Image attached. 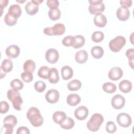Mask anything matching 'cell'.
<instances>
[{
    "label": "cell",
    "instance_id": "6da1fadb",
    "mask_svg": "<svg viewBox=\"0 0 134 134\" xmlns=\"http://www.w3.org/2000/svg\"><path fill=\"white\" fill-rule=\"evenodd\" d=\"M27 118L31 124L35 127H40L43 123V118L39 110L35 107H30L27 112Z\"/></svg>",
    "mask_w": 134,
    "mask_h": 134
},
{
    "label": "cell",
    "instance_id": "7a4b0ae2",
    "mask_svg": "<svg viewBox=\"0 0 134 134\" xmlns=\"http://www.w3.org/2000/svg\"><path fill=\"white\" fill-rule=\"evenodd\" d=\"M103 116L100 114L95 113L91 116V118L87 122V128L91 131H97L103 123Z\"/></svg>",
    "mask_w": 134,
    "mask_h": 134
},
{
    "label": "cell",
    "instance_id": "3957f363",
    "mask_svg": "<svg viewBox=\"0 0 134 134\" xmlns=\"http://www.w3.org/2000/svg\"><path fill=\"white\" fill-rule=\"evenodd\" d=\"M7 96L8 99L12 102L14 108L16 110H20L21 109L23 100L18 91L13 89L9 90L7 93Z\"/></svg>",
    "mask_w": 134,
    "mask_h": 134
},
{
    "label": "cell",
    "instance_id": "277c9868",
    "mask_svg": "<svg viewBox=\"0 0 134 134\" xmlns=\"http://www.w3.org/2000/svg\"><path fill=\"white\" fill-rule=\"evenodd\" d=\"M126 40L124 36H118L111 40L109 42V48L114 52H119L125 45Z\"/></svg>",
    "mask_w": 134,
    "mask_h": 134
},
{
    "label": "cell",
    "instance_id": "5b68a950",
    "mask_svg": "<svg viewBox=\"0 0 134 134\" xmlns=\"http://www.w3.org/2000/svg\"><path fill=\"white\" fill-rule=\"evenodd\" d=\"M65 31V27L62 23H57L53 27H49L43 29V32L45 35L48 36H61Z\"/></svg>",
    "mask_w": 134,
    "mask_h": 134
},
{
    "label": "cell",
    "instance_id": "8992f818",
    "mask_svg": "<svg viewBox=\"0 0 134 134\" xmlns=\"http://www.w3.org/2000/svg\"><path fill=\"white\" fill-rule=\"evenodd\" d=\"M88 2L90 4L88 6V11L91 14L96 15L102 13L105 9L102 0H90Z\"/></svg>",
    "mask_w": 134,
    "mask_h": 134
},
{
    "label": "cell",
    "instance_id": "52a82bcc",
    "mask_svg": "<svg viewBox=\"0 0 134 134\" xmlns=\"http://www.w3.org/2000/svg\"><path fill=\"white\" fill-rule=\"evenodd\" d=\"M116 121L121 127L127 128L131 125L132 119L129 114L125 113H121L117 115Z\"/></svg>",
    "mask_w": 134,
    "mask_h": 134
},
{
    "label": "cell",
    "instance_id": "ba28073f",
    "mask_svg": "<svg viewBox=\"0 0 134 134\" xmlns=\"http://www.w3.org/2000/svg\"><path fill=\"white\" fill-rule=\"evenodd\" d=\"M59 58V52L55 49L50 48L47 50L45 54L46 60L50 63H55Z\"/></svg>",
    "mask_w": 134,
    "mask_h": 134
},
{
    "label": "cell",
    "instance_id": "9c48e42d",
    "mask_svg": "<svg viewBox=\"0 0 134 134\" xmlns=\"http://www.w3.org/2000/svg\"><path fill=\"white\" fill-rule=\"evenodd\" d=\"M112 107L115 109L122 108L125 104V99L124 96L120 94H116L114 96L111 100Z\"/></svg>",
    "mask_w": 134,
    "mask_h": 134
},
{
    "label": "cell",
    "instance_id": "30bf717a",
    "mask_svg": "<svg viewBox=\"0 0 134 134\" xmlns=\"http://www.w3.org/2000/svg\"><path fill=\"white\" fill-rule=\"evenodd\" d=\"M123 75L122 70L118 66L113 67L108 72V76L112 81H118Z\"/></svg>",
    "mask_w": 134,
    "mask_h": 134
},
{
    "label": "cell",
    "instance_id": "8fae6325",
    "mask_svg": "<svg viewBox=\"0 0 134 134\" xmlns=\"http://www.w3.org/2000/svg\"><path fill=\"white\" fill-rule=\"evenodd\" d=\"M60 98L59 92L55 89H51L47 91L45 95L46 100L51 104L57 103Z\"/></svg>",
    "mask_w": 134,
    "mask_h": 134
},
{
    "label": "cell",
    "instance_id": "7c38bea8",
    "mask_svg": "<svg viewBox=\"0 0 134 134\" xmlns=\"http://www.w3.org/2000/svg\"><path fill=\"white\" fill-rule=\"evenodd\" d=\"M88 110L84 106L78 107L74 111V116L76 119L80 120L85 119L88 115Z\"/></svg>",
    "mask_w": 134,
    "mask_h": 134
},
{
    "label": "cell",
    "instance_id": "4fadbf2b",
    "mask_svg": "<svg viewBox=\"0 0 134 134\" xmlns=\"http://www.w3.org/2000/svg\"><path fill=\"white\" fill-rule=\"evenodd\" d=\"M5 53L6 55L9 58H16L19 55L20 48L18 46L12 44L6 48Z\"/></svg>",
    "mask_w": 134,
    "mask_h": 134
},
{
    "label": "cell",
    "instance_id": "5bb4252c",
    "mask_svg": "<svg viewBox=\"0 0 134 134\" xmlns=\"http://www.w3.org/2000/svg\"><path fill=\"white\" fill-rule=\"evenodd\" d=\"M116 16L120 20L125 21L127 20L130 16V11L128 8L120 7L117 10Z\"/></svg>",
    "mask_w": 134,
    "mask_h": 134
},
{
    "label": "cell",
    "instance_id": "9a60e30c",
    "mask_svg": "<svg viewBox=\"0 0 134 134\" xmlns=\"http://www.w3.org/2000/svg\"><path fill=\"white\" fill-rule=\"evenodd\" d=\"M107 20L106 17L102 13L95 15L94 17V24L98 27H104L107 24Z\"/></svg>",
    "mask_w": 134,
    "mask_h": 134
},
{
    "label": "cell",
    "instance_id": "2e32d148",
    "mask_svg": "<svg viewBox=\"0 0 134 134\" xmlns=\"http://www.w3.org/2000/svg\"><path fill=\"white\" fill-rule=\"evenodd\" d=\"M88 59V54L85 50H80L75 54V61L80 64L84 63Z\"/></svg>",
    "mask_w": 134,
    "mask_h": 134
},
{
    "label": "cell",
    "instance_id": "e0dca14e",
    "mask_svg": "<svg viewBox=\"0 0 134 134\" xmlns=\"http://www.w3.org/2000/svg\"><path fill=\"white\" fill-rule=\"evenodd\" d=\"M25 9L28 15H34L39 10V5L35 4L31 1L28 2L25 5Z\"/></svg>",
    "mask_w": 134,
    "mask_h": 134
},
{
    "label": "cell",
    "instance_id": "ac0fdd59",
    "mask_svg": "<svg viewBox=\"0 0 134 134\" xmlns=\"http://www.w3.org/2000/svg\"><path fill=\"white\" fill-rule=\"evenodd\" d=\"M81 102V97L77 94H69L66 98L67 104L71 106H75L79 104Z\"/></svg>",
    "mask_w": 134,
    "mask_h": 134
},
{
    "label": "cell",
    "instance_id": "d6986e66",
    "mask_svg": "<svg viewBox=\"0 0 134 134\" xmlns=\"http://www.w3.org/2000/svg\"><path fill=\"white\" fill-rule=\"evenodd\" d=\"M62 77L64 80H68L72 77L73 71L72 69L68 65L63 66L61 70Z\"/></svg>",
    "mask_w": 134,
    "mask_h": 134
},
{
    "label": "cell",
    "instance_id": "ffe728a7",
    "mask_svg": "<svg viewBox=\"0 0 134 134\" xmlns=\"http://www.w3.org/2000/svg\"><path fill=\"white\" fill-rule=\"evenodd\" d=\"M8 13L11 16L18 18L21 14V9L19 5L13 4L9 7Z\"/></svg>",
    "mask_w": 134,
    "mask_h": 134
},
{
    "label": "cell",
    "instance_id": "44dd1931",
    "mask_svg": "<svg viewBox=\"0 0 134 134\" xmlns=\"http://www.w3.org/2000/svg\"><path fill=\"white\" fill-rule=\"evenodd\" d=\"M132 83L128 80H123L119 84V88L120 91L124 93L130 92L132 89Z\"/></svg>",
    "mask_w": 134,
    "mask_h": 134
},
{
    "label": "cell",
    "instance_id": "7402d4cb",
    "mask_svg": "<svg viewBox=\"0 0 134 134\" xmlns=\"http://www.w3.org/2000/svg\"><path fill=\"white\" fill-rule=\"evenodd\" d=\"M59 79L60 77L58 70L55 68H51L48 77L49 82L51 83L55 84L58 82Z\"/></svg>",
    "mask_w": 134,
    "mask_h": 134
},
{
    "label": "cell",
    "instance_id": "603a6c76",
    "mask_svg": "<svg viewBox=\"0 0 134 134\" xmlns=\"http://www.w3.org/2000/svg\"><path fill=\"white\" fill-rule=\"evenodd\" d=\"M66 115L64 111H56L52 115V119L54 122L57 124H61L66 118Z\"/></svg>",
    "mask_w": 134,
    "mask_h": 134
},
{
    "label": "cell",
    "instance_id": "cb8c5ba5",
    "mask_svg": "<svg viewBox=\"0 0 134 134\" xmlns=\"http://www.w3.org/2000/svg\"><path fill=\"white\" fill-rule=\"evenodd\" d=\"M13 68V63L10 59H5L2 62L1 68L5 73L10 72Z\"/></svg>",
    "mask_w": 134,
    "mask_h": 134
},
{
    "label": "cell",
    "instance_id": "d4e9b609",
    "mask_svg": "<svg viewBox=\"0 0 134 134\" xmlns=\"http://www.w3.org/2000/svg\"><path fill=\"white\" fill-rule=\"evenodd\" d=\"M91 54L92 57L96 59H100L103 56L104 50L100 46H94L91 50Z\"/></svg>",
    "mask_w": 134,
    "mask_h": 134
},
{
    "label": "cell",
    "instance_id": "484cf974",
    "mask_svg": "<svg viewBox=\"0 0 134 134\" xmlns=\"http://www.w3.org/2000/svg\"><path fill=\"white\" fill-rule=\"evenodd\" d=\"M74 43L73 47L74 49H79L82 47L85 44V38L80 35H76L74 36Z\"/></svg>",
    "mask_w": 134,
    "mask_h": 134
},
{
    "label": "cell",
    "instance_id": "4316f807",
    "mask_svg": "<svg viewBox=\"0 0 134 134\" xmlns=\"http://www.w3.org/2000/svg\"><path fill=\"white\" fill-rule=\"evenodd\" d=\"M60 127L64 129H71L74 126V120L69 117H66L64 121L60 124Z\"/></svg>",
    "mask_w": 134,
    "mask_h": 134
},
{
    "label": "cell",
    "instance_id": "83f0119b",
    "mask_svg": "<svg viewBox=\"0 0 134 134\" xmlns=\"http://www.w3.org/2000/svg\"><path fill=\"white\" fill-rule=\"evenodd\" d=\"M36 69V64L32 60H27L23 65V69L25 71L29 72L32 73Z\"/></svg>",
    "mask_w": 134,
    "mask_h": 134
},
{
    "label": "cell",
    "instance_id": "f1b7e54d",
    "mask_svg": "<svg viewBox=\"0 0 134 134\" xmlns=\"http://www.w3.org/2000/svg\"><path fill=\"white\" fill-rule=\"evenodd\" d=\"M82 83L78 80H73L68 84V88L71 91H77L81 88Z\"/></svg>",
    "mask_w": 134,
    "mask_h": 134
},
{
    "label": "cell",
    "instance_id": "f546056e",
    "mask_svg": "<svg viewBox=\"0 0 134 134\" xmlns=\"http://www.w3.org/2000/svg\"><path fill=\"white\" fill-rule=\"evenodd\" d=\"M50 69L47 66H42L38 71V75L43 79H48Z\"/></svg>",
    "mask_w": 134,
    "mask_h": 134
},
{
    "label": "cell",
    "instance_id": "4dcf8cb0",
    "mask_svg": "<svg viewBox=\"0 0 134 134\" xmlns=\"http://www.w3.org/2000/svg\"><path fill=\"white\" fill-rule=\"evenodd\" d=\"M102 88L105 92L111 94L114 93L116 91L117 87L116 85H115L113 83L106 82L103 84L102 86Z\"/></svg>",
    "mask_w": 134,
    "mask_h": 134
},
{
    "label": "cell",
    "instance_id": "1f68e13d",
    "mask_svg": "<svg viewBox=\"0 0 134 134\" xmlns=\"http://www.w3.org/2000/svg\"><path fill=\"white\" fill-rule=\"evenodd\" d=\"M10 85L13 90L16 91H18L23 88L24 83L19 79H15L11 81Z\"/></svg>",
    "mask_w": 134,
    "mask_h": 134
},
{
    "label": "cell",
    "instance_id": "d6a6232c",
    "mask_svg": "<svg viewBox=\"0 0 134 134\" xmlns=\"http://www.w3.org/2000/svg\"><path fill=\"white\" fill-rule=\"evenodd\" d=\"M48 16L49 18L52 20H58L60 18L61 11L59 8L50 9L48 12Z\"/></svg>",
    "mask_w": 134,
    "mask_h": 134
},
{
    "label": "cell",
    "instance_id": "836d02e7",
    "mask_svg": "<svg viewBox=\"0 0 134 134\" xmlns=\"http://www.w3.org/2000/svg\"><path fill=\"white\" fill-rule=\"evenodd\" d=\"M4 22L5 24L9 26H14L17 21V18L11 16L8 13L5 15L4 18Z\"/></svg>",
    "mask_w": 134,
    "mask_h": 134
},
{
    "label": "cell",
    "instance_id": "e575fe53",
    "mask_svg": "<svg viewBox=\"0 0 134 134\" xmlns=\"http://www.w3.org/2000/svg\"><path fill=\"white\" fill-rule=\"evenodd\" d=\"M92 40L94 42H99L102 41L104 38V35L103 32L100 31H94L91 36Z\"/></svg>",
    "mask_w": 134,
    "mask_h": 134
},
{
    "label": "cell",
    "instance_id": "d590c367",
    "mask_svg": "<svg viewBox=\"0 0 134 134\" xmlns=\"http://www.w3.org/2000/svg\"><path fill=\"white\" fill-rule=\"evenodd\" d=\"M3 123L9 124L15 127L17 123V119L14 115H9L5 117L3 120Z\"/></svg>",
    "mask_w": 134,
    "mask_h": 134
},
{
    "label": "cell",
    "instance_id": "8d00e7d4",
    "mask_svg": "<svg viewBox=\"0 0 134 134\" xmlns=\"http://www.w3.org/2000/svg\"><path fill=\"white\" fill-rule=\"evenodd\" d=\"M62 44L66 47H73L74 43V37L72 36H65L62 41Z\"/></svg>",
    "mask_w": 134,
    "mask_h": 134
},
{
    "label": "cell",
    "instance_id": "74e56055",
    "mask_svg": "<svg viewBox=\"0 0 134 134\" xmlns=\"http://www.w3.org/2000/svg\"><path fill=\"white\" fill-rule=\"evenodd\" d=\"M34 87L37 92L39 93H42L45 90L46 88V85L44 82L42 81H38L35 82Z\"/></svg>",
    "mask_w": 134,
    "mask_h": 134
},
{
    "label": "cell",
    "instance_id": "f35d334b",
    "mask_svg": "<svg viewBox=\"0 0 134 134\" xmlns=\"http://www.w3.org/2000/svg\"><path fill=\"white\" fill-rule=\"evenodd\" d=\"M14 127L9 124H4L3 127L1 128L2 134H11L13 132Z\"/></svg>",
    "mask_w": 134,
    "mask_h": 134
},
{
    "label": "cell",
    "instance_id": "ab89813d",
    "mask_svg": "<svg viewBox=\"0 0 134 134\" xmlns=\"http://www.w3.org/2000/svg\"><path fill=\"white\" fill-rule=\"evenodd\" d=\"M21 77L24 82L29 83L32 81L33 75L31 72L25 71L21 74Z\"/></svg>",
    "mask_w": 134,
    "mask_h": 134
},
{
    "label": "cell",
    "instance_id": "60d3db41",
    "mask_svg": "<svg viewBox=\"0 0 134 134\" xmlns=\"http://www.w3.org/2000/svg\"><path fill=\"white\" fill-rule=\"evenodd\" d=\"M117 130L116 126L115 123L112 121H109L106 123V130L107 132L110 133H113L116 132Z\"/></svg>",
    "mask_w": 134,
    "mask_h": 134
},
{
    "label": "cell",
    "instance_id": "b9f144b4",
    "mask_svg": "<svg viewBox=\"0 0 134 134\" xmlns=\"http://www.w3.org/2000/svg\"><path fill=\"white\" fill-rule=\"evenodd\" d=\"M9 108V104L6 101H1L0 103V113L1 114L6 113Z\"/></svg>",
    "mask_w": 134,
    "mask_h": 134
},
{
    "label": "cell",
    "instance_id": "7bdbcfd3",
    "mask_svg": "<svg viewBox=\"0 0 134 134\" xmlns=\"http://www.w3.org/2000/svg\"><path fill=\"white\" fill-rule=\"evenodd\" d=\"M47 5L50 8V9H56L59 6V2L57 0H48Z\"/></svg>",
    "mask_w": 134,
    "mask_h": 134
},
{
    "label": "cell",
    "instance_id": "ee69618b",
    "mask_svg": "<svg viewBox=\"0 0 134 134\" xmlns=\"http://www.w3.org/2000/svg\"><path fill=\"white\" fill-rule=\"evenodd\" d=\"M17 134H21V133H25V134H29L30 133V131L29 129L26 127L21 126L19 127L17 131H16Z\"/></svg>",
    "mask_w": 134,
    "mask_h": 134
},
{
    "label": "cell",
    "instance_id": "f6af8a7d",
    "mask_svg": "<svg viewBox=\"0 0 134 134\" xmlns=\"http://www.w3.org/2000/svg\"><path fill=\"white\" fill-rule=\"evenodd\" d=\"M126 55L129 60H132L134 59V49L132 48L128 49L126 52Z\"/></svg>",
    "mask_w": 134,
    "mask_h": 134
},
{
    "label": "cell",
    "instance_id": "bcb514c9",
    "mask_svg": "<svg viewBox=\"0 0 134 134\" xmlns=\"http://www.w3.org/2000/svg\"><path fill=\"white\" fill-rule=\"evenodd\" d=\"M132 1L131 0H121L120 1V4L121 7H124L128 8L130 7L132 5Z\"/></svg>",
    "mask_w": 134,
    "mask_h": 134
},
{
    "label": "cell",
    "instance_id": "7dc6e473",
    "mask_svg": "<svg viewBox=\"0 0 134 134\" xmlns=\"http://www.w3.org/2000/svg\"><path fill=\"white\" fill-rule=\"evenodd\" d=\"M9 1L8 0H1L0 1V8H1V15L3 13V10L4 7L7 6L8 5Z\"/></svg>",
    "mask_w": 134,
    "mask_h": 134
},
{
    "label": "cell",
    "instance_id": "c3c4849f",
    "mask_svg": "<svg viewBox=\"0 0 134 134\" xmlns=\"http://www.w3.org/2000/svg\"><path fill=\"white\" fill-rule=\"evenodd\" d=\"M43 0H31V2L34 3L35 4L39 5L40 4H41V3L43 2Z\"/></svg>",
    "mask_w": 134,
    "mask_h": 134
},
{
    "label": "cell",
    "instance_id": "681fc988",
    "mask_svg": "<svg viewBox=\"0 0 134 134\" xmlns=\"http://www.w3.org/2000/svg\"><path fill=\"white\" fill-rule=\"evenodd\" d=\"M128 62H129V65H130V66L132 69H133V60H129Z\"/></svg>",
    "mask_w": 134,
    "mask_h": 134
},
{
    "label": "cell",
    "instance_id": "f907efd6",
    "mask_svg": "<svg viewBox=\"0 0 134 134\" xmlns=\"http://www.w3.org/2000/svg\"><path fill=\"white\" fill-rule=\"evenodd\" d=\"M26 0H24V1H16V2H19V3H24V2H26Z\"/></svg>",
    "mask_w": 134,
    "mask_h": 134
}]
</instances>
